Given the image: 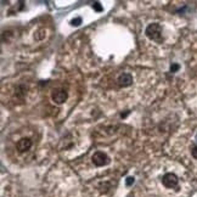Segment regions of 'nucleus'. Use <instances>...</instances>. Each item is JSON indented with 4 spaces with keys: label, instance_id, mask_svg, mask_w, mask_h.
I'll return each mask as SVG.
<instances>
[{
    "label": "nucleus",
    "instance_id": "obj_9",
    "mask_svg": "<svg viewBox=\"0 0 197 197\" xmlns=\"http://www.w3.org/2000/svg\"><path fill=\"white\" fill-rule=\"evenodd\" d=\"M94 9H95L96 11H101V10H102V8H101L100 3H95V4H94Z\"/></svg>",
    "mask_w": 197,
    "mask_h": 197
},
{
    "label": "nucleus",
    "instance_id": "obj_8",
    "mask_svg": "<svg viewBox=\"0 0 197 197\" xmlns=\"http://www.w3.org/2000/svg\"><path fill=\"white\" fill-rule=\"evenodd\" d=\"M179 68H180V66H179L178 63H174V65H172V66H170V72H172V73H174V72L179 71Z\"/></svg>",
    "mask_w": 197,
    "mask_h": 197
},
{
    "label": "nucleus",
    "instance_id": "obj_6",
    "mask_svg": "<svg viewBox=\"0 0 197 197\" xmlns=\"http://www.w3.org/2000/svg\"><path fill=\"white\" fill-rule=\"evenodd\" d=\"M17 150L20 151V152H25V151H28L29 149H31V146H32V141H31V139H28V138H23V139H21L18 142H17Z\"/></svg>",
    "mask_w": 197,
    "mask_h": 197
},
{
    "label": "nucleus",
    "instance_id": "obj_2",
    "mask_svg": "<svg viewBox=\"0 0 197 197\" xmlns=\"http://www.w3.org/2000/svg\"><path fill=\"white\" fill-rule=\"evenodd\" d=\"M91 161L97 167H102V165H106L110 163V157L105 153V152H101V151H97L92 155L91 157Z\"/></svg>",
    "mask_w": 197,
    "mask_h": 197
},
{
    "label": "nucleus",
    "instance_id": "obj_3",
    "mask_svg": "<svg viewBox=\"0 0 197 197\" xmlns=\"http://www.w3.org/2000/svg\"><path fill=\"white\" fill-rule=\"evenodd\" d=\"M67 97H68V94L66 90L63 89H55L51 94V98H52V101L56 102L57 105H61L63 102H66L67 100Z\"/></svg>",
    "mask_w": 197,
    "mask_h": 197
},
{
    "label": "nucleus",
    "instance_id": "obj_10",
    "mask_svg": "<svg viewBox=\"0 0 197 197\" xmlns=\"http://www.w3.org/2000/svg\"><path fill=\"white\" fill-rule=\"evenodd\" d=\"M191 153H192V156H193V158H196V159H197V146H195V147L192 149V151H191Z\"/></svg>",
    "mask_w": 197,
    "mask_h": 197
},
{
    "label": "nucleus",
    "instance_id": "obj_5",
    "mask_svg": "<svg viewBox=\"0 0 197 197\" xmlns=\"http://www.w3.org/2000/svg\"><path fill=\"white\" fill-rule=\"evenodd\" d=\"M117 82H118L119 86H123V88L129 86V85L133 84V75L129 74V73H122V74L118 77Z\"/></svg>",
    "mask_w": 197,
    "mask_h": 197
},
{
    "label": "nucleus",
    "instance_id": "obj_11",
    "mask_svg": "<svg viewBox=\"0 0 197 197\" xmlns=\"http://www.w3.org/2000/svg\"><path fill=\"white\" fill-rule=\"evenodd\" d=\"M134 182V178H132V176H129L128 179H127V185L129 186V185H132Z\"/></svg>",
    "mask_w": 197,
    "mask_h": 197
},
{
    "label": "nucleus",
    "instance_id": "obj_7",
    "mask_svg": "<svg viewBox=\"0 0 197 197\" xmlns=\"http://www.w3.org/2000/svg\"><path fill=\"white\" fill-rule=\"evenodd\" d=\"M80 23H82V18H80V17H75V18H73V20L71 21V25H72V26H75V27L79 26Z\"/></svg>",
    "mask_w": 197,
    "mask_h": 197
},
{
    "label": "nucleus",
    "instance_id": "obj_12",
    "mask_svg": "<svg viewBox=\"0 0 197 197\" xmlns=\"http://www.w3.org/2000/svg\"><path fill=\"white\" fill-rule=\"evenodd\" d=\"M195 140H196V142H197V134H196V138H195Z\"/></svg>",
    "mask_w": 197,
    "mask_h": 197
},
{
    "label": "nucleus",
    "instance_id": "obj_4",
    "mask_svg": "<svg viewBox=\"0 0 197 197\" xmlns=\"http://www.w3.org/2000/svg\"><path fill=\"white\" fill-rule=\"evenodd\" d=\"M162 182L165 187L168 189H172V187H175L178 185V176L173 173H167L163 175L162 178Z\"/></svg>",
    "mask_w": 197,
    "mask_h": 197
},
{
    "label": "nucleus",
    "instance_id": "obj_1",
    "mask_svg": "<svg viewBox=\"0 0 197 197\" xmlns=\"http://www.w3.org/2000/svg\"><path fill=\"white\" fill-rule=\"evenodd\" d=\"M147 38L151 40H155L157 43H162V27L159 23H151L147 26L145 31Z\"/></svg>",
    "mask_w": 197,
    "mask_h": 197
}]
</instances>
